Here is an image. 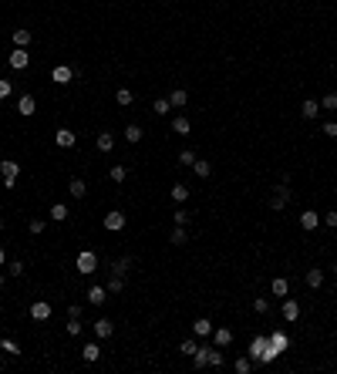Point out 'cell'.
<instances>
[{
	"label": "cell",
	"instance_id": "obj_1",
	"mask_svg": "<svg viewBox=\"0 0 337 374\" xmlns=\"http://www.w3.org/2000/svg\"><path fill=\"white\" fill-rule=\"evenodd\" d=\"M17 175H20V162H14V159H3V162H0V179H3L7 189L17 186Z\"/></svg>",
	"mask_w": 337,
	"mask_h": 374
},
{
	"label": "cell",
	"instance_id": "obj_2",
	"mask_svg": "<svg viewBox=\"0 0 337 374\" xmlns=\"http://www.w3.org/2000/svg\"><path fill=\"white\" fill-rule=\"evenodd\" d=\"M94 270H98V256H94L91 249H81V253H78V273L91 277Z\"/></svg>",
	"mask_w": 337,
	"mask_h": 374
},
{
	"label": "cell",
	"instance_id": "obj_3",
	"mask_svg": "<svg viewBox=\"0 0 337 374\" xmlns=\"http://www.w3.org/2000/svg\"><path fill=\"white\" fill-rule=\"evenodd\" d=\"M75 142H78V135L71 128H57L54 131V145L57 149H75Z\"/></svg>",
	"mask_w": 337,
	"mask_h": 374
},
{
	"label": "cell",
	"instance_id": "obj_4",
	"mask_svg": "<svg viewBox=\"0 0 337 374\" xmlns=\"http://www.w3.org/2000/svg\"><path fill=\"white\" fill-rule=\"evenodd\" d=\"M125 223H128V219H125V212H118V209H112V212L105 216V229H108V233H118V229H125Z\"/></svg>",
	"mask_w": 337,
	"mask_h": 374
},
{
	"label": "cell",
	"instance_id": "obj_5",
	"mask_svg": "<svg viewBox=\"0 0 337 374\" xmlns=\"http://www.w3.org/2000/svg\"><path fill=\"white\" fill-rule=\"evenodd\" d=\"M7 61H10V68H14V71H24V68L31 64V54H27L24 47H17V51H10V54H7Z\"/></svg>",
	"mask_w": 337,
	"mask_h": 374
},
{
	"label": "cell",
	"instance_id": "obj_6",
	"mask_svg": "<svg viewBox=\"0 0 337 374\" xmlns=\"http://www.w3.org/2000/svg\"><path fill=\"white\" fill-rule=\"evenodd\" d=\"M212 344H216V347H229V344H233V331H229V327H212Z\"/></svg>",
	"mask_w": 337,
	"mask_h": 374
},
{
	"label": "cell",
	"instance_id": "obj_7",
	"mask_svg": "<svg viewBox=\"0 0 337 374\" xmlns=\"http://www.w3.org/2000/svg\"><path fill=\"white\" fill-rule=\"evenodd\" d=\"M287 203H290V189H287V182H280V186H277V192H273V199H270V206L280 212Z\"/></svg>",
	"mask_w": 337,
	"mask_h": 374
},
{
	"label": "cell",
	"instance_id": "obj_8",
	"mask_svg": "<svg viewBox=\"0 0 337 374\" xmlns=\"http://www.w3.org/2000/svg\"><path fill=\"white\" fill-rule=\"evenodd\" d=\"M51 81H57V84H71V81H75V71H71L68 64H57L54 71H51Z\"/></svg>",
	"mask_w": 337,
	"mask_h": 374
},
{
	"label": "cell",
	"instance_id": "obj_9",
	"mask_svg": "<svg viewBox=\"0 0 337 374\" xmlns=\"http://www.w3.org/2000/svg\"><path fill=\"white\" fill-rule=\"evenodd\" d=\"M300 226H303L307 233H310V229H317V226H320V212H314V209H303V212H300Z\"/></svg>",
	"mask_w": 337,
	"mask_h": 374
},
{
	"label": "cell",
	"instance_id": "obj_10",
	"mask_svg": "<svg viewBox=\"0 0 337 374\" xmlns=\"http://www.w3.org/2000/svg\"><path fill=\"white\" fill-rule=\"evenodd\" d=\"M31 317L34 320H47L51 317V303H47V300H34V303H31Z\"/></svg>",
	"mask_w": 337,
	"mask_h": 374
},
{
	"label": "cell",
	"instance_id": "obj_11",
	"mask_svg": "<svg viewBox=\"0 0 337 374\" xmlns=\"http://www.w3.org/2000/svg\"><path fill=\"white\" fill-rule=\"evenodd\" d=\"M270 351H273L277 357L287 351V334H283V331H273V334H270Z\"/></svg>",
	"mask_w": 337,
	"mask_h": 374
},
{
	"label": "cell",
	"instance_id": "obj_12",
	"mask_svg": "<svg viewBox=\"0 0 337 374\" xmlns=\"http://www.w3.org/2000/svg\"><path fill=\"white\" fill-rule=\"evenodd\" d=\"M17 112L24 115V118H31V115L38 112V105H34V94H20V101H17Z\"/></svg>",
	"mask_w": 337,
	"mask_h": 374
},
{
	"label": "cell",
	"instance_id": "obj_13",
	"mask_svg": "<svg viewBox=\"0 0 337 374\" xmlns=\"http://www.w3.org/2000/svg\"><path fill=\"white\" fill-rule=\"evenodd\" d=\"M266 347H270V337H253V347H250V361H260Z\"/></svg>",
	"mask_w": 337,
	"mask_h": 374
},
{
	"label": "cell",
	"instance_id": "obj_14",
	"mask_svg": "<svg viewBox=\"0 0 337 374\" xmlns=\"http://www.w3.org/2000/svg\"><path fill=\"white\" fill-rule=\"evenodd\" d=\"M105 300H108V287H91V290H88V303L101 307Z\"/></svg>",
	"mask_w": 337,
	"mask_h": 374
},
{
	"label": "cell",
	"instance_id": "obj_15",
	"mask_svg": "<svg viewBox=\"0 0 337 374\" xmlns=\"http://www.w3.org/2000/svg\"><path fill=\"white\" fill-rule=\"evenodd\" d=\"M280 314H283V320H297L300 317V303H297V300H283Z\"/></svg>",
	"mask_w": 337,
	"mask_h": 374
},
{
	"label": "cell",
	"instance_id": "obj_16",
	"mask_svg": "<svg viewBox=\"0 0 337 374\" xmlns=\"http://www.w3.org/2000/svg\"><path fill=\"white\" fill-rule=\"evenodd\" d=\"M94 334H98V337H112V334H115V324H112L108 317L94 320Z\"/></svg>",
	"mask_w": 337,
	"mask_h": 374
},
{
	"label": "cell",
	"instance_id": "obj_17",
	"mask_svg": "<svg viewBox=\"0 0 337 374\" xmlns=\"http://www.w3.org/2000/svg\"><path fill=\"white\" fill-rule=\"evenodd\" d=\"M172 131L175 135H189L192 131V122H189L186 115H179V118H172Z\"/></svg>",
	"mask_w": 337,
	"mask_h": 374
},
{
	"label": "cell",
	"instance_id": "obj_18",
	"mask_svg": "<svg viewBox=\"0 0 337 374\" xmlns=\"http://www.w3.org/2000/svg\"><path fill=\"white\" fill-rule=\"evenodd\" d=\"M47 216H51L54 223H64V219H68L71 212H68V206H64V203H54V206L47 209Z\"/></svg>",
	"mask_w": 337,
	"mask_h": 374
},
{
	"label": "cell",
	"instance_id": "obj_19",
	"mask_svg": "<svg viewBox=\"0 0 337 374\" xmlns=\"http://www.w3.org/2000/svg\"><path fill=\"white\" fill-rule=\"evenodd\" d=\"M270 290H273V297H287L290 293V283L283 280V277H273L270 280Z\"/></svg>",
	"mask_w": 337,
	"mask_h": 374
},
{
	"label": "cell",
	"instance_id": "obj_20",
	"mask_svg": "<svg viewBox=\"0 0 337 374\" xmlns=\"http://www.w3.org/2000/svg\"><path fill=\"white\" fill-rule=\"evenodd\" d=\"M68 192H71L75 199H84V196H88V186H84V179H71V182H68Z\"/></svg>",
	"mask_w": 337,
	"mask_h": 374
},
{
	"label": "cell",
	"instance_id": "obj_21",
	"mask_svg": "<svg viewBox=\"0 0 337 374\" xmlns=\"http://www.w3.org/2000/svg\"><path fill=\"white\" fill-rule=\"evenodd\" d=\"M115 149V135L112 131H98V152H112Z\"/></svg>",
	"mask_w": 337,
	"mask_h": 374
},
{
	"label": "cell",
	"instance_id": "obj_22",
	"mask_svg": "<svg viewBox=\"0 0 337 374\" xmlns=\"http://www.w3.org/2000/svg\"><path fill=\"white\" fill-rule=\"evenodd\" d=\"M206 368H223V347H219V351L209 347L206 351Z\"/></svg>",
	"mask_w": 337,
	"mask_h": 374
},
{
	"label": "cell",
	"instance_id": "obj_23",
	"mask_svg": "<svg viewBox=\"0 0 337 374\" xmlns=\"http://www.w3.org/2000/svg\"><path fill=\"white\" fill-rule=\"evenodd\" d=\"M320 283H324V270H317V266L307 270V287H310V290H320Z\"/></svg>",
	"mask_w": 337,
	"mask_h": 374
},
{
	"label": "cell",
	"instance_id": "obj_24",
	"mask_svg": "<svg viewBox=\"0 0 337 374\" xmlns=\"http://www.w3.org/2000/svg\"><path fill=\"white\" fill-rule=\"evenodd\" d=\"M31 41H34V34H31L27 27H17V31H14V44H17V47H27Z\"/></svg>",
	"mask_w": 337,
	"mask_h": 374
},
{
	"label": "cell",
	"instance_id": "obj_25",
	"mask_svg": "<svg viewBox=\"0 0 337 374\" xmlns=\"http://www.w3.org/2000/svg\"><path fill=\"white\" fill-rule=\"evenodd\" d=\"M81 357H84L88 364H94V361L101 357V347H98V344H84V347H81Z\"/></svg>",
	"mask_w": 337,
	"mask_h": 374
},
{
	"label": "cell",
	"instance_id": "obj_26",
	"mask_svg": "<svg viewBox=\"0 0 337 374\" xmlns=\"http://www.w3.org/2000/svg\"><path fill=\"white\" fill-rule=\"evenodd\" d=\"M186 101H189V94L182 91V88H175V91L168 94V105H172V108H186Z\"/></svg>",
	"mask_w": 337,
	"mask_h": 374
},
{
	"label": "cell",
	"instance_id": "obj_27",
	"mask_svg": "<svg viewBox=\"0 0 337 374\" xmlns=\"http://www.w3.org/2000/svg\"><path fill=\"white\" fill-rule=\"evenodd\" d=\"M108 175H112V182H115V186H122V182L128 179V168H125V166H118V162H115V166H112V172H108Z\"/></svg>",
	"mask_w": 337,
	"mask_h": 374
},
{
	"label": "cell",
	"instance_id": "obj_28",
	"mask_svg": "<svg viewBox=\"0 0 337 374\" xmlns=\"http://www.w3.org/2000/svg\"><path fill=\"white\" fill-rule=\"evenodd\" d=\"M192 331H196V334H199V337H209V334H212V320L199 317V320H196V324H192Z\"/></svg>",
	"mask_w": 337,
	"mask_h": 374
},
{
	"label": "cell",
	"instance_id": "obj_29",
	"mask_svg": "<svg viewBox=\"0 0 337 374\" xmlns=\"http://www.w3.org/2000/svg\"><path fill=\"white\" fill-rule=\"evenodd\" d=\"M189 240V233H186V226H175L172 229V236H168V243H175V246H182Z\"/></svg>",
	"mask_w": 337,
	"mask_h": 374
},
{
	"label": "cell",
	"instance_id": "obj_30",
	"mask_svg": "<svg viewBox=\"0 0 337 374\" xmlns=\"http://www.w3.org/2000/svg\"><path fill=\"white\" fill-rule=\"evenodd\" d=\"M125 142L138 145V142H142V128H138V125H128V128H125Z\"/></svg>",
	"mask_w": 337,
	"mask_h": 374
},
{
	"label": "cell",
	"instance_id": "obj_31",
	"mask_svg": "<svg viewBox=\"0 0 337 374\" xmlns=\"http://www.w3.org/2000/svg\"><path fill=\"white\" fill-rule=\"evenodd\" d=\"M128 270H131V256H122V260H118V263L112 266V273H118V277H125Z\"/></svg>",
	"mask_w": 337,
	"mask_h": 374
},
{
	"label": "cell",
	"instance_id": "obj_32",
	"mask_svg": "<svg viewBox=\"0 0 337 374\" xmlns=\"http://www.w3.org/2000/svg\"><path fill=\"white\" fill-rule=\"evenodd\" d=\"M0 351H7V354H10V357H17V354H20L17 340H10V337H3V340H0Z\"/></svg>",
	"mask_w": 337,
	"mask_h": 374
},
{
	"label": "cell",
	"instance_id": "obj_33",
	"mask_svg": "<svg viewBox=\"0 0 337 374\" xmlns=\"http://www.w3.org/2000/svg\"><path fill=\"white\" fill-rule=\"evenodd\" d=\"M303 118H317V112H320V101H303Z\"/></svg>",
	"mask_w": 337,
	"mask_h": 374
},
{
	"label": "cell",
	"instance_id": "obj_34",
	"mask_svg": "<svg viewBox=\"0 0 337 374\" xmlns=\"http://www.w3.org/2000/svg\"><path fill=\"white\" fill-rule=\"evenodd\" d=\"M168 108H172L168 98H155V101H152V112H155V115H168Z\"/></svg>",
	"mask_w": 337,
	"mask_h": 374
},
{
	"label": "cell",
	"instance_id": "obj_35",
	"mask_svg": "<svg viewBox=\"0 0 337 374\" xmlns=\"http://www.w3.org/2000/svg\"><path fill=\"white\" fill-rule=\"evenodd\" d=\"M172 199H175V203H186V199H189V186H182V182L172 186Z\"/></svg>",
	"mask_w": 337,
	"mask_h": 374
},
{
	"label": "cell",
	"instance_id": "obj_36",
	"mask_svg": "<svg viewBox=\"0 0 337 374\" xmlns=\"http://www.w3.org/2000/svg\"><path fill=\"white\" fill-rule=\"evenodd\" d=\"M122 287H125V277L112 273V280H108V293H122Z\"/></svg>",
	"mask_w": 337,
	"mask_h": 374
},
{
	"label": "cell",
	"instance_id": "obj_37",
	"mask_svg": "<svg viewBox=\"0 0 337 374\" xmlns=\"http://www.w3.org/2000/svg\"><path fill=\"white\" fill-rule=\"evenodd\" d=\"M192 168H196V175H203V179L212 172V166H209V162H203V159H196V162H192Z\"/></svg>",
	"mask_w": 337,
	"mask_h": 374
},
{
	"label": "cell",
	"instance_id": "obj_38",
	"mask_svg": "<svg viewBox=\"0 0 337 374\" xmlns=\"http://www.w3.org/2000/svg\"><path fill=\"white\" fill-rule=\"evenodd\" d=\"M172 219H175V226H189V219H192V216H189L186 209H175V212H172Z\"/></svg>",
	"mask_w": 337,
	"mask_h": 374
},
{
	"label": "cell",
	"instance_id": "obj_39",
	"mask_svg": "<svg viewBox=\"0 0 337 374\" xmlns=\"http://www.w3.org/2000/svg\"><path fill=\"white\" fill-rule=\"evenodd\" d=\"M320 108H337V91H327L320 98Z\"/></svg>",
	"mask_w": 337,
	"mask_h": 374
},
{
	"label": "cell",
	"instance_id": "obj_40",
	"mask_svg": "<svg viewBox=\"0 0 337 374\" xmlns=\"http://www.w3.org/2000/svg\"><path fill=\"white\" fill-rule=\"evenodd\" d=\"M115 101H118V105H131V91L128 88H118V91H115Z\"/></svg>",
	"mask_w": 337,
	"mask_h": 374
},
{
	"label": "cell",
	"instance_id": "obj_41",
	"mask_svg": "<svg viewBox=\"0 0 337 374\" xmlns=\"http://www.w3.org/2000/svg\"><path fill=\"white\" fill-rule=\"evenodd\" d=\"M179 351H182L186 357H192L196 351H199V344H196V340H182V347H179Z\"/></svg>",
	"mask_w": 337,
	"mask_h": 374
},
{
	"label": "cell",
	"instance_id": "obj_42",
	"mask_svg": "<svg viewBox=\"0 0 337 374\" xmlns=\"http://www.w3.org/2000/svg\"><path fill=\"white\" fill-rule=\"evenodd\" d=\"M179 162H182V166H189V168H192V162H196V152L182 149V152H179Z\"/></svg>",
	"mask_w": 337,
	"mask_h": 374
},
{
	"label": "cell",
	"instance_id": "obj_43",
	"mask_svg": "<svg viewBox=\"0 0 337 374\" xmlns=\"http://www.w3.org/2000/svg\"><path fill=\"white\" fill-rule=\"evenodd\" d=\"M7 273H10V277H20V273H24V263H20V260H10V263H7Z\"/></svg>",
	"mask_w": 337,
	"mask_h": 374
},
{
	"label": "cell",
	"instance_id": "obj_44",
	"mask_svg": "<svg viewBox=\"0 0 337 374\" xmlns=\"http://www.w3.org/2000/svg\"><path fill=\"white\" fill-rule=\"evenodd\" d=\"M320 223L331 226V229H337V212H334V209H331V212H324V216H320Z\"/></svg>",
	"mask_w": 337,
	"mask_h": 374
},
{
	"label": "cell",
	"instance_id": "obj_45",
	"mask_svg": "<svg viewBox=\"0 0 337 374\" xmlns=\"http://www.w3.org/2000/svg\"><path fill=\"white\" fill-rule=\"evenodd\" d=\"M206 351H209V347H199V351L192 354V361H196V368H206Z\"/></svg>",
	"mask_w": 337,
	"mask_h": 374
},
{
	"label": "cell",
	"instance_id": "obj_46",
	"mask_svg": "<svg viewBox=\"0 0 337 374\" xmlns=\"http://www.w3.org/2000/svg\"><path fill=\"white\" fill-rule=\"evenodd\" d=\"M233 368H236V374H250V357H240Z\"/></svg>",
	"mask_w": 337,
	"mask_h": 374
},
{
	"label": "cell",
	"instance_id": "obj_47",
	"mask_svg": "<svg viewBox=\"0 0 337 374\" xmlns=\"http://www.w3.org/2000/svg\"><path fill=\"white\" fill-rule=\"evenodd\" d=\"M44 219H31V236H41V233H44Z\"/></svg>",
	"mask_w": 337,
	"mask_h": 374
},
{
	"label": "cell",
	"instance_id": "obj_48",
	"mask_svg": "<svg viewBox=\"0 0 337 374\" xmlns=\"http://www.w3.org/2000/svg\"><path fill=\"white\" fill-rule=\"evenodd\" d=\"M320 135H331V138H337V122H324Z\"/></svg>",
	"mask_w": 337,
	"mask_h": 374
},
{
	"label": "cell",
	"instance_id": "obj_49",
	"mask_svg": "<svg viewBox=\"0 0 337 374\" xmlns=\"http://www.w3.org/2000/svg\"><path fill=\"white\" fill-rule=\"evenodd\" d=\"M68 334H71V337L81 334V317H71V324H68Z\"/></svg>",
	"mask_w": 337,
	"mask_h": 374
},
{
	"label": "cell",
	"instance_id": "obj_50",
	"mask_svg": "<svg viewBox=\"0 0 337 374\" xmlns=\"http://www.w3.org/2000/svg\"><path fill=\"white\" fill-rule=\"evenodd\" d=\"M253 310H256V314H266V310H270V303H266L263 297H256V300H253Z\"/></svg>",
	"mask_w": 337,
	"mask_h": 374
},
{
	"label": "cell",
	"instance_id": "obj_51",
	"mask_svg": "<svg viewBox=\"0 0 337 374\" xmlns=\"http://www.w3.org/2000/svg\"><path fill=\"white\" fill-rule=\"evenodd\" d=\"M10 91H14V84H10V81H0V101L10 98Z\"/></svg>",
	"mask_w": 337,
	"mask_h": 374
},
{
	"label": "cell",
	"instance_id": "obj_52",
	"mask_svg": "<svg viewBox=\"0 0 337 374\" xmlns=\"http://www.w3.org/2000/svg\"><path fill=\"white\" fill-rule=\"evenodd\" d=\"M68 317H81V303H71L68 307Z\"/></svg>",
	"mask_w": 337,
	"mask_h": 374
},
{
	"label": "cell",
	"instance_id": "obj_53",
	"mask_svg": "<svg viewBox=\"0 0 337 374\" xmlns=\"http://www.w3.org/2000/svg\"><path fill=\"white\" fill-rule=\"evenodd\" d=\"M3 263H7V253H3V249H0V266H3Z\"/></svg>",
	"mask_w": 337,
	"mask_h": 374
},
{
	"label": "cell",
	"instance_id": "obj_54",
	"mask_svg": "<svg viewBox=\"0 0 337 374\" xmlns=\"http://www.w3.org/2000/svg\"><path fill=\"white\" fill-rule=\"evenodd\" d=\"M0 287H3V273H0Z\"/></svg>",
	"mask_w": 337,
	"mask_h": 374
},
{
	"label": "cell",
	"instance_id": "obj_55",
	"mask_svg": "<svg viewBox=\"0 0 337 374\" xmlns=\"http://www.w3.org/2000/svg\"><path fill=\"white\" fill-rule=\"evenodd\" d=\"M334 277H337V263H334Z\"/></svg>",
	"mask_w": 337,
	"mask_h": 374
},
{
	"label": "cell",
	"instance_id": "obj_56",
	"mask_svg": "<svg viewBox=\"0 0 337 374\" xmlns=\"http://www.w3.org/2000/svg\"><path fill=\"white\" fill-rule=\"evenodd\" d=\"M0 233H3V223H0Z\"/></svg>",
	"mask_w": 337,
	"mask_h": 374
}]
</instances>
